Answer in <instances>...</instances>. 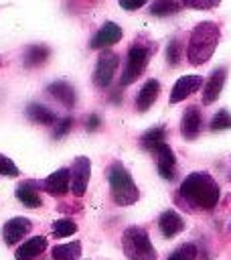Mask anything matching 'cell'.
Listing matches in <instances>:
<instances>
[{
	"instance_id": "3957f363",
	"label": "cell",
	"mask_w": 231,
	"mask_h": 260,
	"mask_svg": "<svg viewBox=\"0 0 231 260\" xmlns=\"http://www.w3.org/2000/svg\"><path fill=\"white\" fill-rule=\"evenodd\" d=\"M122 250L128 260H156V250L144 228L132 225L122 234Z\"/></svg>"
},
{
	"instance_id": "cb8c5ba5",
	"label": "cell",
	"mask_w": 231,
	"mask_h": 260,
	"mask_svg": "<svg viewBox=\"0 0 231 260\" xmlns=\"http://www.w3.org/2000/svg\"><path fill=\"white\" fill-rule=\"evenodd\" d=\"M180 10V4L178 0H156L152 6H150V12L154 16H170L174 12Z\"/></svg>"
},
{
	"instance_id": "52a82bcc",
	"label": "cell",
	"mask_w": 231,
	"mask_h": 260,
	"mask_svg": "<svg viewBox=\"0 0 231 260\" xmlns=\"http://www.w3.org/2000/svg\"><path fill=\"white\" fill-rule=\"evenodd\" d=\"M89 175H91V162L87 156H79L75 158L73 167H71V191L75 195H83L89 183Z\"/></svg>"
},
{
	"instance_id": "277c9868",
	"label": "cell",
	"mask_w": 231,
	"mask_h": 260,
	"mask_svg": "<svg viewBox=\"0 0 231 260\" xmlns=\"http://www.w3.org/2000/svg\"><path fill=\"white\" fill-rule=\"evenodd\" d=\"M109 185H111V195H113V201L118 205H132L138 201L140 193H138V187L132 179V175L120 165V162H113L109 167Z\"/></svg>"
},
{
	"instance_id": "7c38bea8",
	"label": "cell",
	"mask_w": 231,
	"mask_h": 260,
	"mask_svg": "<svg viewBox=\"0 0 231 260\" xmlns=\"http://www.w3.org/2000/svg\"><path fill=\"white\" fill-rule=\"evenodd\" d=\"M120 39H122V28H120L115 22H105V24L95 32V37L91 39V47H93V49H105V47L115 45Z\"/></svg>"
},
{
	"instance_id": "484cf974",
	"label": "cell",
	"mask_w": 231,
	"mask_h": 260,
	"mask_svg": "<svg viewBox=\"0 0 231 260\" xmlns=\"http://www.w3.org/2000/svg\"><path fill=\"white\" fill-rule=\"evenodd\" d=\"M195 258H197V246L195 244H182L166 260H195Z\"/></svg>"
},
{
	"instance_id": "ac0fdd59",
	"label": "cell",
	"mask_w": 231,
	"mask_h": 260,
	"mask_svg": "<svg viewBox=\"0 0 231 260\" xmlns=\"http://www.w3.org/2000/svg\"><path fill=\"white\" fill-rule=\"evenodd\" d=\"M47 91L57 100V102H61V104H65V106H73L75 104V89L67 83V81H55V83H51L49 87H47Z\"/></svg>"
},
{
	"instance_id": "44dd1931",
	"label": "cell",
	"mask_w": 231,
	"mask_h": 260,
	"mask_svg": "<svg viewBox=\"0 0 231 260\" xmlns=\"http://www.w3.org/2000/svg\"><path fill=\"white\" fill-rule=\"evenodd\" d=\"M53 260H79L81 256V244L79 242H69V244H59L51 252Z\"/></svg>"
},
{
	"instance_id": "30bf717a",
	"label": "cell",
	"mask_w": 231,
	"mask_h": 260,
	"mask_svg": "<svg viewBox=\"0 0 231 260\" xmlns=\"http://www.w3.org/2000/svg\"><path fill=\"white\" fill-rule=\"evenodd\" d=\"M201 85H203V77H199V75H184V77H180L174 83L172 91H170V104L182 102L184 98H188L190 93H195Z\"/></svg>"
},
{
	"instance_id": "7402d4cb",
	"label": "cell",
	"mask_w": 231,
	"mask_h": 260,
	"mask_svg": "<svg viewBox=\"0 0 231 260\" xmlns=\"http://www.w3.org/2000/svg\"><path fill=\"white\" fill-rule=\"evenodd\" d=\"M49 59V49L45 45H32L24 51V65L26 67H38Z\"/></svg>"
},
{
	"instance_id": "e0dca14e",
	"label": "cell",
	"mask_w": 231,
	"mask_h": 260,
	"mask_svg": "<svg viewBox=\"0 0 231 260\" xmlns=\"http://www.w3.org/2000/svg\"><path fill=\"white\" fill-rule=\"evenodd\" d=\"M158 91H160V83H158L156 79H148V81L144 83V87L140 89L138 98H136V108H138L140 112H146V110L154 104Z\"/></svg>"
},
{
	"instance_id": "5bb4252c",
	"label": "cell",
	"mask_w": 231,
	"mask_h": 260,
	"mask_svg": "<svg viewBox=\"0 0 231 260\" xmlns=\"http://www.w3.org/2000/svg\"><path fill=\"white\" fill-rule=\"evenodd\" d=\"M158 228H160V232H162L164 238H172V236H176L178 232L184 230V219L176 211L168 209V211H164L158 217Z\"/></svg>"
},
{
	"instance_id": "d4e9b609",
	"label": "cell",
	"mask_w": 231,
	"mask_h": 260,
	"mask_svg": "<svg viewBox=\"0 0 231 260\" xmlns=\"http://www.w3.org/2000/svg\"><path fill=\"white\" fill-rule=\"evenodd\" d=\"M77 232V225L75 221L71 219H57L53 223V236L55 238H65V236H73Z\"/></svg>"
},
{
	"instance_id": "ffe728a7",
	"label": "cell",
	"mask_w": 231,
	"mask_h": 260,
	"mask_svg": "<svg viewBox=\"0 0 231 260\" xmlns=\"http://www.w3.org/2000/svg\"><path fill=\"white\" fill-rule=\"evenodd\" d=\"M26 116H28V120H32L36 124H53L55 122V114L49 108H45L43 104H36V102L26 106Z\"/></svg>"
},
{
	"instance_id": "6da1fadb",
	"label": "cell",
	"mask_w": 231,
	"mask_h": 260,
	"mask_svg": "<svg viewBox=\"0 0 231 260\" xmlns=\"http://www.w3.org/2000/svg\"><path fill=\"white\" fill-rule=\"evenodd\" d=\"M180 195L199 209H213L219 203L221 191L209 173H190L180 185Z\"/></svg>"
},
{
	"instance_id": "4316f807",
	"label": "cell",
	"mask_w": 231,
	"mask_h": 260,
	"mask_svg": "<svg viewBox=\"0 0 231 260\" xmlns=\"http://www.w3.org/2000/svg\"><path fill=\"white\" fill-rule=\"evenodd\" d=\"M229 128H231V114H229L227 110L217 112V114L213 116V120H211V130L221 132V130H229Z\"/></svg>"
},
{
	"instance_id": "7a4b0ae2",
	"label": "cell",
	"mask_w": 231,
	"mask_h": 260,
	"mask_svg": "<svg viewBox=\"0 0 231 260\" xmlns=\"http://www.w3.org/2000/svg\"><path fill=\"white\" fill-rule=\"evenodd\" d=\"M219 43V26L215 22H199L192 28L188 41V61L192 65H203L211 59L215 47Z\"/></svg>"
},
{
	"instance_id": "4fadbf2b",
	"label": "cell",
	"mask_w": 231,
	"mask_h": 260,
	"mask_svg": "<svg viewBox=\"0 0 231 260\" xmlns=\"http://www.w3.org/2000/svg\"><path fill=\"white\" fill-rule=\"evenodd\" d=\"M47 248V238L45 236H32L30 240H26L24 244L18 246V250L14 252L16 260H34L36 256H41Z\"/></svg>"
},
{
	"instance_id": "d6986e66",
	"label": "cell",
	"mask_w": 231,
	"mask_h": 260,
	"mask_svg": "<svg viewBox=\"0 0 231 260\" xmlns=\"http://www.w3.org/2000/svg\"><path fill=\"white\" fill-rule=\"evenodd\" d=\"M16 197L20 199V203H24L26 207H41V195L36 191V183L34 181H26L20 183L16 189Z\"/></svg>"
},
{
	"instance_id": "f1b7e54d",
	"label": "cell",
	"mask_w": 231,
	"mask_h": 260,
	"mask_svg": "<svg viewBox=\"0 0 231 260\" xmlns=\"http://www.w3.org/2000/svg\"><path fill=\"white\" fill-rule=\"evenodd\" d=\"M0 175H6V177H16L18 175V167L4 154H0Z\"/></svg>"
},
{
	"instance_id": "9c48e42d",
	"label": "cell",
	"mask_w": 231,
	"mask_h": 260,
	"mask_svg": "<svg viewBox=\"0 0 231 260\" xmlns=\"http://www.w3.org/2000/svg\"><path fill=\"white\" fill-rule=\"evenodd\" d=\"M71 187V169H57L43 181V189L51 195H65Z\"/></svg>"
},
{
	"instance_id": "8fae6325",
	"label": "cell",
	"mask_w": 231,
	"mask_h": 260,
	"mask_svg": "<svg viewBox=\"0 0 231 260\" xmlns=\"http://www.w3.org/2000/svg\"><path fill=\"white\" fill-rule=\"evenodd\" d=\"M225 79H227V69L225 67H217L209 75V79L205 83V89H203V104H213L219 98V93L225 85Z\"/></svg>"
},
{
	"instance_id": "4dcf8cb0",
	"label": "cell",
	"mask_w": 231,
	"mask_h": 260,
	"mask_svg": "<svg viewBox=\"0 0 231 260\" xmlns=\"http://www.w3.org/2000/svg\"><path fill=\"white\" fill-rule=\"evenodd\" d=\"M71 126H73V120H71V118H63V120L57 124V128H55V138L65 136V134L71 130Z\"/></svg>"
},
{
	"instance_id": "603a6c76",
	"label": "cell",
	"mask_w": 231,
	"mask_h": 260,
	"mask_svg": "<svg viewBox=\"0 0 231 260\" xmlns=\"http://www.w3.org/2000/svg\"><path fill=\"white\" fill-rule=\"evenodd\" d=\"M140 142H142V146L146 148V150H158V146L160 144H164V130L162 128H152V130H148L142 138H140Z\"/></svg>"
},
{
	"instance_id": "d6a6232c",
	"label": "cell",
	"mask_w": 231,
	"mask_h": 260,
	"mask_svg": "<svg viewBox=\"0 0 231 260\" xmlns=\"http://www.w3.org/2000/svg\"><path fill=\"white\" fill-rule=\"evenodd\" d=\"M99 126V116L97 114H91L89 120H87V130H95Z\"/></svg>"
},
{
	"instance_id": "f546056e",
	"label": "cell",
	"mask_w": 231,
	"mask_h": 260,
	"mask_svg": "<svg viewBox=\"0 0 231 260\" xmlns=\"http://www.w3.org/2000/svg\"><path fill=\"white\" fill-rule=\"evenodd\" d=\"M221 0H182L184 6L188 8H197V10H207V8H215Z\"/></svg>"
},
{
	"instance_id": "ba28073f",
	"label": "cell",
	"mask_w": 231,
	"mask_h": 260,
	"mask_svg": "<svg viewBox=\"0 0 231 260\" xmlns=\"http://www.w3.org/2000/svg\"><path fill=\"white\" fill-rule=\"evenodd\" d=\"M30 230H32L30 219H26V217H12V219H8V221L2 225V240H4V244L14 246V244L20 242Z\"/></svg>"
},
{
	"instance_id": "2e32d148",
	"label": "cell",
	"mask_w": 231,
	"mask_h": 260,
	"mask_svg": "<svg viewBox=\"0 0 231 260\" xmlns=\"http://www.w3.org/2000/svg\"><path fill=\"white\" fill-rule=\"evenodd\" d=\"M199 130H201V112H199V108L192 106V108H188V110L184 112V116H182L180 132H182V136H184L186 140H192V138H197Z\"/></svg>"
},
{
	"instance_id": "5b68a950",
	"label": "cell",
	"mask_w": 231,
	"mask_h": 260,
	"mask_svg": "<svg viewBox=\"0 0 231 260\" xmlns=\"http://www.w3.org/2000/svg\"><path fill=\"white\" fill-rule=\"evenodd\" d=\"M150 53H152V49H148L144 43L132 45V49L128 51V59H126V65H124L122 79H120L122 85H130L142 75V71L146 69V63L150 59Z\"/></svg>"
},
{
	"instance_id": "8992f818",
	"label": "cell",
	"mask_w": 231,
	"mask_h": 260,
	"mask_svg": "<svg viewBox=\"0 0 231 260\" xmlns=\"http://www.w3.org/2000/svg\"><path fill=\"white\" fill-rule=\"evenodd\" d=\"M115 67H118V55L111 53V51H103L99 55L95 71H93V83L97 87H107L111 83V79H113Z\"/></svg>"
},
{
	"instance_id": "9a60e30c",
	"label": "cell",
	"mask_w": 231,
	"mask_h": 260,
	"mask_svg": "<svg viewBox=\"0 0 231 260\" xmlns=\"http://www.w3.org/2000/svg\"><path fill=\"white\" fill-rule=\"evenodd\" d=\"M156 154H158V173H160L164 179L170 181V179L174 177V171H176V158H174V152H172L170 146H166V142H164V144L158 146Z\"/></svg>"
},
{
	"instance_id": "1f68e13d",
	"label": "cell",
	"mask_w": 231,
	"mask_h": 260,
	"mask_svg": "<svg viewBox=\"0 0 231 260\" xmlns=\"http://www.w3.org/2000/svg\"><path fill=\"white\" fill-rule=\"evenodd\" d=\"M146 0H120V6L124 10H138L140 6H144Z\"/></svg>"
},
{
	"instance_id": "83f0119b",
	"label": "cell",
	"mask_w": 231,
	"mask_h": 260,
	"mask_svg": "<svg viewBox=\"0 0 231 260\" xmlns=\"http://www.w3.org/2000/svg\"><path fill=\"white\" fill-rule=\"evenodd\" d=\"M180 57H182V45H180L178 39H172V41L168 43V47H166V61H168L170 65H178Z\"/></svg>"
}]
</instances>
